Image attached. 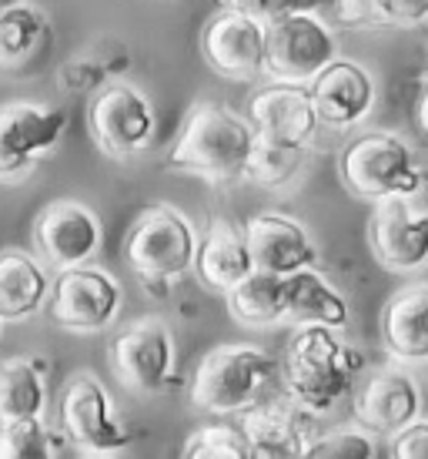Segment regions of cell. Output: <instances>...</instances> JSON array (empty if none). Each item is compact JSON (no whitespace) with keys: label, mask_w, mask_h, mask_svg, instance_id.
<instances>
[{"label":"cell","mask_w":428,"mask_h":459,"mask_svg":"<svg viewBox=\"0 0 428 459\" xmlns=\"http://www.w3.org/2000/svg\"><path fill=\"white\" fill-rule=\"evenodd\" d=\"M381 342L398 362H428V285H405L381 312Z\"/></svg>","instance_id":"ffe728a7"},{"label":"cell","mask_w":428,"mask_h":459,"mask_svg":"<svg viewBox=\"0 0 428 459\" xmlns=\"http://www.w3.org/2000/svg\"><path fill=\"white\" fill-rule=\"evenodd\" d=\"M265 74L275 84L308 88L318 71H325L338 57L335 30L318 21L315 13H285L265 21Z\"/></svg>","instance_id":"8992f818"},{"label":"cell","mask_w":428,"mask_h":459,"mask_svg":"<svg viewBox=\"0 0 428 459\" xmlns=\"http://www.w3.org/2000/svg\"><path fill=\"white\" fill-rule=\"evenodd\" d=\"M13 4H17V0H0V13L7 11V7H13Z\"/></svg>","instance_id":"8d00e7d4"},{"label":"cell","mask_w":428,"mask_h":459,"mask_svg":"<svg viewBox=\"0 0 428 459\" xmlns=\"http://www.w3.org/2000/svg\"><path fill=\"white\" fill-rule=\"evenodd\" d=\"M34 245L54 268H77L101 252V221L81 202H54L34 221Z\"/></svg>","instance_id":"4fadbf2b"},{"label":"cell","mask_w":428,"mask_h":459,"mask_svg":"<svg viewBox=\"0 0 428 459\" xmlns=\"http://www.w3.org/2000/svg\"><path fill=\"white\" fill-rule=\"evenodd\" d=\"M194 255H198L194 225L171 204H154L141 212L127 231L124 258L141 279L177 281L188 268H194Z\"/></svg>","instance_id":"5b68a950"},{"label":"cell","mask_w":428,"mask_h":459,"mask_svg":"<svg viewBox=\"0 0 428 459\" xmlns=\"http://www.w3.org/2000/svg\"><path fill=\"white\" fill-rule=\"evenodd\" d=\"M422 412V389L402 369H381L368 376L362 393L355 395V416L365 429L375 433H398Z\"/></svg>","instance_id":"d6986e66"},{"label":"cell","mask_w":428,"mask_h":459,"mask_svg":"<svg viewBox=\"0 0 428 459\" xmlns=\"http://www.w3.org/2000/svg\"><path fill=\"white\" fill-rule=\"evenodd\" d=\"M0 325H4V319H0Z\"/></svg>","instance_id":"f35d334b"},{"label":"cell","mask_w":428,"mask_h":459,"mask_svg":"<svg viewBox=\"0 0 428 459\" xmlns=\"http://www.w3.org/2000/svg\"><path fill=\"white\" fill-rule=\"evenodd\" d=\"M265 48L268 30L261 17L238 11H221L201 34V51L208 65L225 77L252 81L265 74Z\"/></svg>","instance_id":"5bb4252c"},{"label":"cell","mask_w":428,"mask_h":459,"mask_svg":"<svg viewBox=\"0 0 428 459\" xmlns=\"http://www.w3.org/2000/svg\"><path fill=\"white\" fill-rule=\"evenodd\" d=\"M302 459H375V443L362 429H341L308 439Z\"/></svg>","instance_id":"f546056e"},{"label":"cell","mask_w":428,"mask_h":459,"mask_svg":"<svg viewBox=\"0 0 428 459\" xmlns=\"http://www.w3.org/2000/svg\"><path fill=\"white\" fill-rule=\"evenodd\" d=\"M225 11H238V13H252V17H261L265 21V7L268 0H218Z\"/></svg>","instance_id":"e575fe53"},{"label":"cell","mask_w":428,"mask_h":459,"mask_svg":"<svg viewBox=\"0 0 428 459\" xmlns=\"http://www.w3.org/2000/svg\"><path fill=\"white\" fill-rule=\"evenodd\" d=\"M241 433L248 443V459H302L312 439V412L288 395L261 399L258 406L244 409Z\"/></svg>","instance_id":"9a60e30c"},{"label":"cell","mask_w":428,"mask_h":459,"mask_svg":"<svg viewBox=\"0 0 428 459\" xmlns=\"http://www.w3.org/2000/svg\"><path fill=\"white\" fill-rule=\"evenodd\" d=\"M365 369V356L341 342L338 329L302 325L281 362V389L312 416H325L352 393L355 376Z\"/></svg>","instance_id":"6da1fadb"},{"label":"cell","mask_w":428,"mask_h":459,"mask_svg":"<svg viewBox=\"0 0 428 459\" xmlns=\"http://www.w3.org/2000/svg\"><path fill=\"white\" fill-rule=\"evenodd\" d=\"M90 131L111 158H131L151 144L154 108L151 101L131 84H107L90 101Z\"/></svg>","instance_id":"8fae6325"},{"label":"cell","mask_w":428,"mask_h":459,"mask_svg":"<svg viewBox=\"0 0 428 459\" xmlns=\"http://www.w3.org/2000/svg\"><path fill=\"white\" fill-rule=\"evenodd\" d=\"M51 295V279L27 252H0V319L21 322L38 316Z\"/></svg>","instance_id":"603a6c76"},{"label":"cell","mask_w":428,"mask_h":459,"mask_svg":"<svg viewBox=\"0 0 428 459\" xmlns=\"http://www.w3.org/2000/svg\"><path fill=\"white\" fill-rule=\"evenodd\" d=\"M248 121L258 141L288 144V148H308V141L315 138L321 125L315 104L308 98V88H295V84H271L258 91L248 101Z\"/></svg>","instance_id":"ac0fdd59"},{"label":"cell","mask_w":428,"mask_h":459,"mask_svg":"<svg viewBox=\"0 0 428 459\" xmlns=\"http://www.w3.org/2000/svg\"><path fill=\"white\" fill-rule=\"evenodd\" d=\"M47 406V389L34 359H7L0 362V422L40 420Z\"/></svg>","instance_id":"cb8c5ba5"},{"label":"cell","mask_w":428,"mask_h":459,"mask_svg":"<svg viewBox=\"0 0 428 459\" xmlns=\"http://www.w3.org/2000/svg\"><path fill=\"white\" fill-rule=\"evenodd\" d=\"M0 459H54V443L40 420L0 422Z\"/></svg>","instance_id":"83f0119b"},{"label":"cell","mask_w":428,"mask_h":459,"mask_svg":"<svg viewBox=\"0 0 428 459\" xmlns=\"http://www.w3.org/2000/svg\"><path fill=\"white\" fill-rule=\"evenodd\" d=\"M88 459H104V456H88Z\"/></svg>","instance_id":"74e56055"},{"label":"cell","mask_w":428,"mask_h":459,"mask_svg":"<svg viewBox=\"0 0 428 459\" xmlns=\"http://www.w3.org/2000/svg\"><path fill=\"white\" fill-rule=\"evenodd\" d=\"M184 459H248V443L241 426H204L201 433L188 439Z\"/></svg>","instance_id":"f1b7e54d"},{"label":"cell","mask_w":428,"mask_h":459,"mask_svg":"<svg viewBox=\"0 0 428 459\" xmlns=\"http://www.w3.org/2000/svg\"><path fill=\"white\" fill-rule=\"evenodd\" d=\"M418 125H422V131L428 134V84H425V91H422V101H418Z\"/></svg>","instance_id":"d590c367"},{"label":"cell","mask_w":428,"mask_h":459,"mask_svg":"<svg viewBox=\"0 0 428 459\" xmlns=\"http://www.w3.org/2000/svg\"><path fill=\"white\" fill-rule=\"evenodd\" d=\"M61 429L84 453H117L131 446V429L111 416V395L90 372H77L64 389Z\"/></svg>","instance_id":"ba28073f"},{"label":"cell","mask_w":428,"mask_h":459,"mask_svg":"<svg viewBox=\"0 0 428 459\" xmlns=\"http://www.w3.org/2000/svg\"><path fill=\"white\" fill-rule=\"evenodd\" d=\"M389 459H428V422L415 420L398 433H391Z\"/></svg>","instance_id":"1f68e13d"},{"label":"cell","mask_w":428,"mask_h":459,"mask_svg":"<svg viewBox=\"0 0 428 459\" xmlns=\"http://www.w3.org/2000/svg\"><path fill=\"white\" fill-rule=\"evenodd\" d=\"M67 131V115L40 104H4L0 108V181L24 178L40 154L57 148Z\"/></svg>","instance_id":"30bf717a"},{"label":"cell","mask_w":428,"mask_h":459,"mask_svg":"<svg viewBox=\"0 0 428 459\" xmlns=\"http://www.w3.org/2000/svg\"><path fill=\"white\" fill-rule=\"evenodd\" d=\"M254 141L258 134L248 117L235 115L225 104H198L171 148V165L214 185H227L244 178Z\"/></svg>","instance_id":"7a4b0ae2"},{"label":"cell","mask_w":428,"mask_h":459,"mask_svg":"<svg viewBox=\"0 0 428 459\" xmlns=\"http://www.w3.org/2000/svg\"><path fill=\"white\" fill-rule=\"evenodd\" d=\"M368 242L378 265L395 275H408L428 262V212L415 208L412 198L375 202Z\"/></svg>","instance_id":"7c38bea8"},{"label":"cell","mask_w":428,"mask_h":459,"mask_svg":"<svg viewBox=\"0 0 428 459\" xmlns=\"http://www.w3.org/2000/svg\"><path fill=\"white\" fill-rule=\"evenodd\" d=\"M304 165V148L288 144H271V141H254V152L248 158L244 178L261 185V188H285Z\"/></svg>","instance_id":"4316f807"},{"label":"cell","mask_w":428,"mask_h":459,"mask_svg":"<svg viewBox=\"0 0 428 459\" xmlns=\"http://www.w3.org/2000/svg\"><path fill=\"white\" fill-rule=\"evenodd\" d=\"M44 308L54 325L90 335V332H104L121 316L124 289L117 285L111 272L94 268L90 262L77 268H61V275L51 281V295Z\"/></svg>","instance_id":"52a82bcc"},{"label":"cell","mask_w":428,"mask_h":459,"mask_svg":"<svg viewBox=\"0 0 428 459\" xmlns=\"http://www.w3.org/2000/svg\"><path fill=\"white\" fill-rule=\"evenodd\" d=\"M114 376L134 393H158L175 372V335L158 316L131 322L111 342Z\"/></svg>","instance_id":"9c48e42d"},{"label":"cell","mask_w":428,"mask_h":459,"mask_svg":"<svg viewBox=\"0 0 428 459\" xmlns=\"http://www.w3.org/2000/svg\"><path fill=\"white\" fill-rule=\"evenodd\" d=\"M338 175L345 188L365 202L415 198L425 188V171L415 152L391 131H368L348 141L338 158Z\"/></svg>","instance_id":"277c9868"},{"label":"cell","mask_w":428,"mask_h":459,"mask_svg":"<svg viewBox=\"0 0 428 459\" xmlns=\"http://www.w3.org/2000/svg\"><path fill=\"white\" fill-rule=\"evenodd\" d=\"M318 4L321 0H268L265 21H275V17H285V13H315Z\"/></svg>","instance_id":"836d02e7"},{"label":"cell","mask_w":428,"mask_h":459,"mask_svg":"<svg viewBox=\"0 0 428 459\" xmlns=\"http://www.w3.org/2000/svg\"><path fill=\"white\" fill-rule=\"evenodd\" d=\"M244 242L252 252V265L258 272H271V275H291L302 268H315L318 248L312 235L288 215L278 212H261L244 221Z\"/></svg>","instance_id":"e0dca14e"},{"label":"cell","mask_w":428,"mask_h":459,"mask_svg":"<svg viewBox=\"0 0 428 459\" xmlns=\"http://www.w3.org/2000/svg\"><path fill=\"white\" fill-rule=\"evenodd\" d=\"M308 98L315 104V115L321 125H328V128H355L375 108V81L362 65L335 57L308 84Z\"/></svg>","instance_id":"2e32d148"},{"label":"cell","mask_w":428,"mask_h":459,"mask_svg":"<svg viewBox=\"0 0 428 459\" xmlns=\"http://www.w3.org/2000/svg\"><path fill=\"white\" fill-rule=\"evenodd\" d=\"M194 272L211 292L227 295L241 279H248L254 272L248 242L235 225H227L225 218H214L208 235L198 242L194 255Z\"/></svg>","instance_id":"44dd1931"},{"label":"cell","mask_w":428,"mask_h":459,"mask_svg":"<svg viewBox=\"0 0 428 459\" xmlns=\"http://www.w3.org/2000/svg\"><path fill=\"white\" fill-rule=\"evenodd\" d=\"M391 24L398 27H415L428 21V0H385Z\"/></svg>","instance_id":"d6a6232c"},{"label":"cell","mask_w":428,"mask_h":459,"mask_svg":"<svg viewBox=\"0 0 428 459\" xmlns=\"http://www.w3.org/2000/svg\"><path fill=\"white\" fill-rule=\"evenodd\" d=\"M227 312L244 325H275L285 319V275L258 272L227 292Z\"/></svg>","instance_id":"484cf974"},{"label":"cell","mask_w":428,"mask_h":459,"mask_svg":"<svg viewBox=\"0 0 428 459\" xmlns=\"http://www.w3.org/2000/svg\"><path fill=\"white\" fill-rule=\"evenodd\" d=\"M278 383V362L265 349L248 342L218 345L201 359L191 379V403L211 416H231L258 406Z\"/></svg>","instance_id":"3957f363"},{"label":"cell","mask_w":428,"mask_h":459,"mask_svg":"<svg viewBox=\"0 0 428 459\" xmlns=\"http://www.w3.org/2000/svg\"><path fill=\"white\" fill-rule=\"evenodd\" d=\"M285 319L302 322V325H328V329H345L348 325V302L345 295L318 275L315 268H302L285 275Z\"/></svg>","instance_id":"7402d4cb"},{"label":"cell","mask_w":428,"mask_h":459,"mask_svg":"<svg viewBox=\"0 0 428 459\" xmlns=\"http://www.w3.org/2000/svg\"><path fill=\"white\" fill-rule=\"evenodd\" d=\"M335 21L352 30H368V27H391L385 0H335Z\"/></svg>","instance_id":"4dcf8cb0"},{"label":"cell","mask_w":428,"mask_h":459,"mask_svg":"<svg viewBox=\"0 0 428 459\" xmlns=\"http://www.w3.org/2000/svg\"><path fill=\"white\" fill-rule=\"evenodd\" d=\"M44 38H47V13L40 7L27 0L7 7L0 13V71L24 67L40 51Z\"/></svg>","instance_id":"d4e9b609"}]
</instances>
